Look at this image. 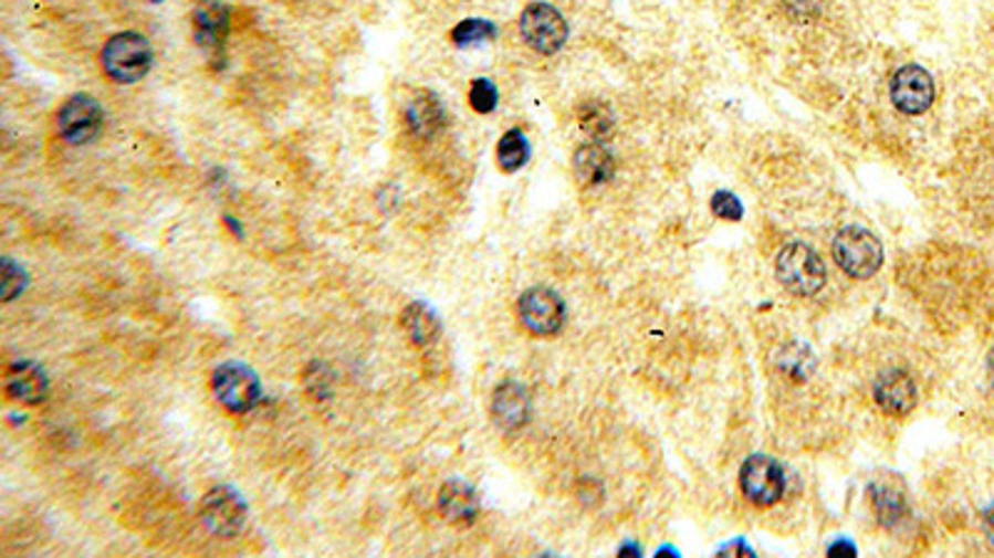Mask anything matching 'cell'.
I'll return each instance as SVG.
<instances>
[{
  "label": "cell",
  "instance_id": "obj_11",
  "mask_svg": "<svg viewBox=\"0 0 994 558\" xmlns=\"http://www.w3.org/2000/svg\"><path fill=\"white\" fill-rule=\"evenodd\" d=\"M872 394H876L878 408L888 414H896V418H906V414L915 410L918 404L915 382H912L910 375L902 370L882 372Z\"/></svg>",
  "mask_w": 994,
  "mask_h": 558
},
{
  "label": "cell",
  "instance_id": "obj_10",
  "mask_svg": "<svg viewBox=\"0 0 994 558\" xmlns=\"http://www.w3.org/2000/svg\"><path fill=\"white\" fill-rule=\"evenodd\" d=\"M890 97L906 115H922L935 99V83L925 67L906 65L900 67L890 83Z\"/></svg>",
  "mask_w": 994,
  "mask_h": 558
},
{
  "label": "cell",
  "instance_id": "obj_7",
  "mask_svg": "<svg viewBox=\"0 0 994 558\" xmlns=\"http://www.w3.org/2000/svg\"><path fill=\"white\" fill-rule=\"evenodd\" d=\"M741 489L756 506H773L786 492V476L781 464L766 454H753L741 466Z\"/></svg>",
  "mask_w": 994,
  "mask_h": 558
},
{
  "label": "cell",
  "instance_id": "obj_18",
  "mask_svg": "<svg viewBox=\"0 0 994 558\" xmlns=\"http://www.w3.org/2000/svg\"><path fill=\"white\" fill-rule=\"evenodd\" d=\"M400 326H404L408 338L416 345H420V348L433 345L440 338V330H443L438 313L423 301L410 303V306L404 310V316H400Z\"/></svg>",
  "mask_w": 994,
  "mask_h": 558
},
{
  "label": "cell",
  "instance_id": "obj_17",
  "mask_svg": "<svg viewBox=\"0 0 994 558\" xmlns=\"http://www.w3.org/2000/svg\"><path fill=\"white\" fill-rule=\"evenodd\" d=\"M575 175L585 187L607 185L615 177V159L601 145H585L575 151Z\"/></svg>",
  "mask_w": 994,
  "mask_h": 558
},
{
  "label": "cell",
  "instance_id": "obj_23",
  "mask_svg": "<svg viewBox=\"0 0 994 558\" xmlns=\"http://www.w3.org/2000/svg\"><path fill=\"white\" fill-rule=\"evenodd\" d=\"M872 502H876L878 519H880L882 524H892V522H898V519H900V514H902V499H900V496H898L896 492H888V489H872Z\"/></svg>",
  "mask_w": 994,
  "mask_h": 558
},
{
  "label": "cell",
  "instance_id": "obj_9",
  "mask_svg": "<svg viewBox=\"0 0 994 558\" xmlns=\"http://www.w3.org/2000/svg\"><path fill=\"white\" fill-rule=\"evenodd\" d=\"M517 313L522 326L532 335H540V338L555 335L562 328V323H565V303H562L555 291L542 286L522 293Z\"/></svg>",
  "mask_w": 994,
  "mask_h": 558
},
{
  "label": "cell",
  "instance_id": "obj_16",
  "mask_svg": "<svg viewBox=\"0 0 994 558\" xmlns=\"http://www.w3.org/2000/svg\"><path fill=\"white\" fill-rule=\"evenodd\" d=\"M446 107L433 93H418L406 107V125L420 139H430L446 127Z\"/></svg>",
  "mask_w": 994,
  "mask_h": 558
},
{
  "label": "cell",
  "instance_id": "obj_22",
  "mask_svg": "<svg viewBox=\"0 0 994 558\" xmlns=\"http://www.w3.org/2000/svg\"><path fill=\"white\" fill-rule=\"evenodd\" d=\"M470 107L480 115H490L498 107V87L493 85V80L488 77H478L473 85H470Z\"/></svg>",
  "mask_w": 994,
  "mask_h": 558
},
{
  "label": "cell",
  "instance_id": "obj_4",
  "mask_svg": "<svg viewBox=\"0 0 994 558\" xmlns=\"http://www.w3.org/2000/svg\"><path fill=\"white\" fill-rule=\"evenodd\" d=\"M520 35L540 55H555L567 43L565 15L550 3H532L520 15Z\"/></svg>",
  "mask_w": 994,
  "mask_h": 558
},
{
  "label": "cell",
  "instance_id": "obj_1",
  "mask_svg": "<svg viewBox=\"0 0 994 558\" xmlns=\"http://www.w3.org/2000/svg\"><path fill=\"white\" fill-rule=\"evenodd\" d=\"M103 67L115 83L133 85L153 67V48L139 33H119L107 40L103 50Z\"/></svg>",
  "mask_w": 994,
  "mask_h": 558
},
{
  "label": "cell",
  "instance_id": "obj_21",
  "mask_svg": "<svg viewBox=\"0 0 994 558\" xmlns=\"http://www.w3.org/2000/svg\"><path fill=\"white\" fill-rule=\"evenodd\" d=\"M579 125L592 137H607L615 127V115L601 103H587L579 112Z\"/></svg>",
  "mask_w": 994,
  "mask_h": 558
},
{
  "label": "cell",
  "instance_id": "obj_12",
  "mask_svg": "<svg viewBox=\"0 0 994 558\" xmlns=\"http://www.w3.org/2000/svg\"><path fill=\"white\" fill-rule=\"evenodd\" d=\"M6 392L15 402L38 404L48 398L50 380L35 362H13L6 372Z\"/></svg>",
  "mask_w": 994,
  "mask_h": 558
},
{
  "label": "cell",
  "instance_id": "obj_25",
  "mask_svg": "<svg viewBox=\"0 0 994 558\" xmlns=\"http://www.w3.org/2000/svg\"><path fill=\"white\" fill-rule=\"evenodd\" d=\"M711 211L726 221H741V217H744V207H741V201L731 191H716L714 199H711Z\"/></svg>",
  "mask_w": 994,
  "mask_h": 558
},
{
  "label": "cell",
  "instance_id": "obj_6",
  "mask_svg": "<svg viewBox=\"0 0 994 558\" xmlns=\"http://www.w3.org/2000/svg\"><path fill=\"white\" fill-rule=\"evenodd\" d=\"M212 388L217 400L229 412H249L261 400V382L257 372L242 362H227L215 372Z\"/></svg>",
  "mask_w": 994,
  "mask_h": 558
},
{
  "label": "cell",
  "instance_id": "obj_15",
  "mask_svg": "<svg viewBox=\"0 0 994 558\" xmlns=\"http://www.w3.org/2000/svg\"><path fill=\"white\" fill-rule=\"evenodd\" d=\"M195 40L199 48L219 50L229 35V10L217 0H205L195 8L192 15Z\"/></svg>",
  "mask_w": 994,
  "mask_h": 558
},
{
  "label": "cell",
  "instance_id": "obj_27",
  "mask_svg": "<svg viewBox=\"0 0 994 558\" xmlns=\"http://www.w3.org/2000/svg\"><path fill=\"white\" fill-rule=\"evenodd\" d=\"M987 375H990V382H992V388H994V350L990 352V358H987Z\"/></svg>",
  "mask_w": 994,
  "mask_h": 558
},
{
  "label": "cell",
  "instance_id": "obj_24",
  "mask_svg": "<svg viewBox=\"0 0 994 558\" xmlns=\"http://www.w3.org/2000/svg\"><path fill=\"white\" fill-rule=\"evenodd\" d=\"M0 283H3V298L13 301L15 296H20V293H23L25 283H28V276H25V271L18 266V263L6 259L3 261V273H0Z\"/></svg>",
  "mask_w": 994,
  "mask_h": 558
},
{
  "label": "cell",
  "instance_id": "obj_28",
  "mask_svg": "<svg viewBox=\"0 0 994 558\" xmlns=\"http://www.w3.org/2000/svg\"><path fill=\"white\" fill-rule=\"evenodd\" d=\"M153 3H163V0H153Z\"/></svg>",
  "mask_w": 994,
  "mask_h": 558
},
{
  "label": "cell",
  "instance_id": "obj_26",
  "mask_svg": "<svg viewBox=\"0 0 994 558\" xmlns=\"http://www.w3.org/2000/svg\"><path fill=\"white\" fill-rule=\"evenodd\" d=\"M985 534H987L990 544L994 546V504L985 512Z\"/></svg>",
  "mask_w": 994,
  "mask_h": 558
},
{
  "label": "cell",
  "instance_id": "obj_20",
  "mask_svg": "<svg viewBox=\"0 0 994 558\" xmlns=\"http://www.w3.org/2000/svg\"><path fill=\"white\" fill-rule=\"evenodd\" d=\"M495 35H498L495 23H490L485 18H468L453 28L450 40H453L458 48H473L480 43H488V40H493Z\"/></svg>",
  "mask_w": 994,
  "mask_h": 558
},
{
  "label": "cell",
  "instance_id": "obj_19",
  "mask_svg": "<svg viewBox=\"0 0 994 558\" xmlns=\"http://www.w3.org/2000/svg\"><path fill=\"white\" fill-rule=\"evenodd\" d=\"M530 159V141L522 135V129H510L502 135L498 145V165L502 171H517L527 165Z\"/></svg>",
  "mask_w": 994,
  "mask_h": 558
},
{
  "label": "cell",
  "instance_id": "obj_13",
  "mask_svg": "<svg viewBox=\"0 0 994 558\" xmlns=\"http://www.w3.org/2000/svg\"><path fill=\"white\" fill-rule=\"evenodd\" d=\"M438 509L443 514V519L453 526H470L480 514L478 492L465 482L450 480L438 494Z\"/></svg>",
  "mask_w": 994,
  "mask_h": 558
},
{
  "label": "cell",
  "instance_id": "obj_8",
  "mask_svg": "<svg viewBox=\"0 0 994 558\" xmlns=\"http://www.w3.org/2000/svg\"><path fill=\"white\" fill-rule=\"evenodd\" d=\"M103 107L90 95H73L57 112V129L67 145H90L103 131Z\"/></svg>",
  "mask_w": 994,
  "mask_h": 558
},
{
  "label": "cell",
  "instance_id": "obj_14",
  "mask_svg": "<svg viewBox=\"0 0 994 558\" xmlns=\"http://www.w3.org/2000/svg\"><path fill=\"white\" fill-rule=\"evenodd\" d=\"M493 418L502 430H520L530 420V394L520 382H502L493 394Z\"/></svg>",
  "mask_w": 994,
  "mask_h": 558
},
{
  "label": "cell",
  "instance_id": "obj_5",
  "mask_svg": "<svg viewBox=\"0 0 994 558\" xmlns=\"http://www.w3.org/2000/svg\"><path fill=\"white\" fill-rule=\"evenodd\" d=\"M199 519H202L209 534L229 539V536H237L244 529L247 502L232 486H217V489L209 492L202 499Z\"/></svg>",
  "mask_w": 994,
  "mask_h": 558
},
{
  "label": "cell",
  "instance_id": "obj_3",
  "mask_svg": "<svg viewBox=\"0 0 994 558\" xmlns=\"http://www.w3.org/2000/svg\"><path fill=\"white\" fill-rule=\"evenodd\" d=\"M833 259L850 278H870L882 266V246L868 229L848 227L833 241Z\"/></svg>",
  "mask_w": 994,
  "mask_h": 558
},
{
  "label": "cell",
  "instance_id": "obj_2",
  "mask_svg": "<svg viewBox=\"0 0 994 558\" xmlns=\"http://www.w3.org/2000/svg\"><path fill=\"white\" fill-rule=\"evenodd\" d=\"M776 276L796 296H816L826 286V266L806 243H788L778 253Z\"/></svg>",
  "mask_w": 994,
  "mask_h": 558
}]
</instances>
